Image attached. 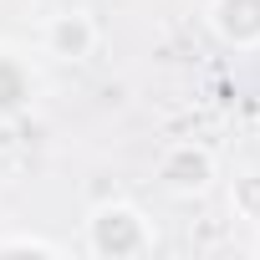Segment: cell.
Returning <instances> with one entry per match:
<instances>
[{
    "label": "cell",
    "mask_w": 260,
    "mask_h": 260,
    "mask_svg": "<svg viewBox=\"0 0 260 260\" xmlns=\"http://www.w3.org/2000/svg\"><path fill=\"white\" fill-rule=\"evenodd\" d=\"M158 184H164L169 194H179V199L204 194V189L214 184V153L199 148V143H174V148H164V158H158Z\"/></svg>",
    "instance_id": "3957f363"
},
{
    "label": "cell",
    "mask_w": 260,
    "mask_h": 260,
    "mask_svg": "<svg viewBox=\"0 0 260 260\" xmlns=\"http://www.w3.org/2000/svg\"><path fill=\"white\" fill-rule=\"evenodd\" d=\"M204 26L230 51H260V0H209Z\"/></svg>",
    "instance_id": "277c9868"
},
{
    "label": "cell",
    "mask_w": 260,
    "mask_h": 260,
    "mask_svg": "<svg viewBox=\"0 0 260 260\" xmlns=\"http://www.w3.org/2000/svg\"><path fill=\"white\" fill-rule=\"evenodd\" d=\"M153 245H158L153 219L127 199H107L87 214V255L97 260H138L153 255Z\"/></svg>",
    "instance_id": "6da1fadb"
},
{
    "label": "cell",
    "mask_w": 260,
    "mask_h": 260,
    "mask_svg": "<svg viewBox=\"0 0 260 260\" xmlns=\"http://www.w3.org/2000/svg\"><path fill=\"white\" fill-rule=\"evenodd\" d=\"M250 255H260V235H255V240H250Z\"/></svg>",
    "instance_id": "ba28073f"
},
{
    "label": "cell",
    "mask_w": 260,
    "mask_h": 260,
    "mask_svg": "<svg viewBox=\"0 0 260 260\" xmlns=\"http://www.w3.org/2000/svg\"><path fill=\"white\" fill-rule=\"evenodd\" d=\"M97 41H102V26H97L92 11H82V6L56 11V16H46V26H41V51H46L51 61H87V56L97 51Z\"/></svg>",
    "instance_id": "7a4b0ae2"
},
{
    "label": "cell",
    "mask_w": 260,
    "mask_h": 260,
    "mask_svg": "<svg viewBox=\"0 0 260 260\" xmlns=\"http://www.w3.org/2000/svg\"><path fill=\"white\" fill-rule=\"evenodd\" d=\"M230 209L250 224H260V169H245L230 179Z\"/></svg>",
    "instance_id": "8992f818"
},
{
    "label": "cell",
    "mask_w": 260,
    "mask_h": 260,
    "mask_svg": "<svg viewBox=\"0 0 260 260\" xmlns=\"http://www.w3.org/2000/svg\"><path fill=\"white\" fill-rule=\"evenodd\" d=\"M61 255L56 240H41V235H0V255Z\"/></svg>",
    "instance_id": "52a82bcc"
},
{
    "label": "cell",
    "mask_w": 260,
    "mask_h": 260,
    "mask_svg": "<svg viewBox=\"0 0 260 260\" xmlns=\"http://www.w3.org/2000/svg\"><path fill=\"white\" fill-rule=\"evenodd\" d=\"M41 92V72L31 61V51L11 46V41H0V122L6 117H21Z\"/></svg>",
    "instance_id": "5b68a950"
}]
</instances>
